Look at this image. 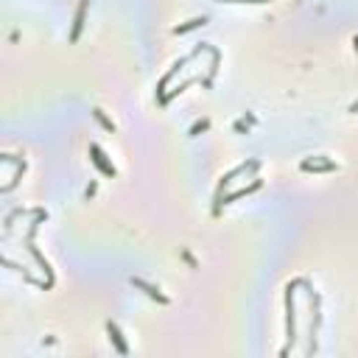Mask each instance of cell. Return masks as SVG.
<instances>
[{"instance_id":"cell-1","label":"cell","mask_w":358,"mask_h":358,"mask_svg":"<svg viewBox=\"0 0 358 358\" xmlns=\"http://www.w3.org/2000/svg\"><path fill=\"white\" fill-rule=\"evenodd\" d=\"M90 154H93V163L98 165V168H101L107 177H115V168H112L107 160H104V151H101V148H98V146H90Z\"/></svg>"},{"instance_id":"cell-2","label":"cell","mask_w":358,"mask_h":358,"mask_svg":"<svg viewBox=\"0 0 358 358\" xmlns=\"http://www.w3.org/2000/svg\"><path fill=\"white\" fill-rule=\"evenodd\" d=\"M132 283H134V286H137V288H146V294H148V297H154V299H160V302H168V299H165L163 294H157L154 288H151V286H146V283H143V280H132Z\"/></svg>"},{"instance_id":"cell-4","label":"cell","mask_w":358,"mask_h":358,"mask_svg":"<svg viewBox=\"0 0 358 358\" xmlns=\"http://www.w3.org/2000/svg\"><path fill=\"white\" fill-rule=\"evenodd\" d=\"M356 42H358V39H356Z\"/></svg>"},{"instance_id":"cell-3","label":"cell","mask_w":358,"mask_h":358,"mask_svg":"<svg viewBox=\"0 0 358 358\" xmlns=\"http://www.w3.org/2000/svg\"><path fill=\"white\" fill-rule=\"evenodd\" d=\"M109 336H112V339L118 342V350H120V353H126V344L120 342V333H118V327H115V325H109Z\"/></svg>"}]
</instances>
